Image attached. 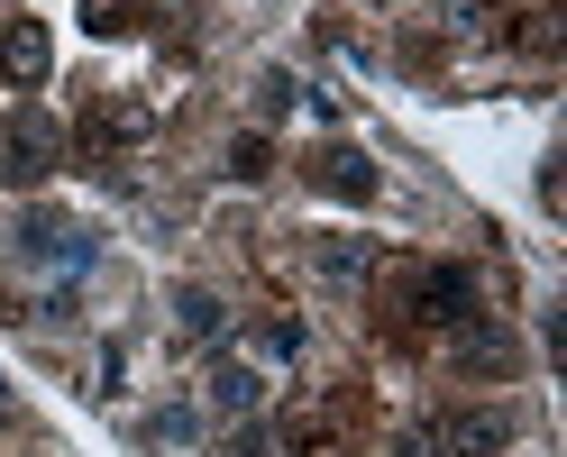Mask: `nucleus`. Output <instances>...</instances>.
I'll list each match as a JSON object with an SVG mask.
<instances>
[{
    "label": "nucleus",
    "mask_w": 567,
    "mask_h": 457,
    "mask_svg": "<svg viewBox=\"0 0 567 457\" xmlns=\"http://www.w3.org/2000/svg\"><path fill=\"white\" fill-rule=\"evenodd\" d=\"M55 165H64V128H55V111H38V101H19V111L0 120V184L38 193Z\"/></svg>",
    "instance_id": "f257e3e1"
},
{
    "label": "nucleus",
    "mask_w": 567,
    "mask_h": 457,
    "mask_svg": "<svg viewBox=\"0 0 567 457\" xmlns=\"http://www.w3.org/2000/svg\"><path fill=\"white\" fill-rule=\"evenodd\" d=\"M137 137H147V111H137V101H92V111H83V137H74V156H83L92 174H120Z\"/></svg>",
    "instance_id": "f03ea898"
},
{
    "label": "nucleus",
    "mask_w": 567,
    "mask_h": 457,
    "mask_svg": "<svg viewBox=\"0 0 567 457\" xmlns=\"http://www.w3.org/2000/svg\"><path fill=\"white\" fill-rule=\"evenodd\" d=\"M412 321H421V330L476 321V274H467V266H421V274H412Z\"/></svg>",
    "instance_id": "7ed1b4c3"
},
{
    "label": "nucleus",
    "mask_w": 567,
    "mask_h": 457,
    "mask_svg": "<svg viewBox=\"0 0 567 457\" xmlns=\"http://www.w3.org/2000/svg\"><path fill=\"white\" fill-rule=\"evenodd\" d=\"M47 74H55L47 19H10V28H0V83H10V92H38Z\"/></svg>",
    "instance_id": "20e7f679"
},
{
    "label": "nucleus",
    "mask_w": 567,
    "mask_h": 457,
    "mask_svg": "<svg viewBox=\"0 0 567 457\" xmlns=\"http://www.w3.org/2000/svg\"><path fill=\"white\" fill-rule=\"evenodd\" d=\"M19 257L28 266H92V238L74 220H55V210H28L19 220Z\"/></svg>",
    "instance_id": "39448f33"
},
{
    "label": "nucleus",
    "mask_w": 567,
    "mask_h": 457,
    "mask_svg": "<svg viewBox=\"0 0 567 457\" xmlns=\"http://www.w3.org/2000/svg\"><path fill=\"white\" fill-rule=\"evenodd\" d=\"M449 357L467 366V375H494V384H504V375L522 366V347H513V330H494V321H457V330H449Z\"/></svg>",
    "instance_id": "423d86ee"
},
{
    "label": "nucleus",
    "mask_w": 567,
    "mask_h": 457,
    "mask_svg": "<svg viewBox=\"0 0 567 457\" xmlns=\"http://www.w3.org/2000/svg\"><path fill=\"white\" fill-rule=\"evenodd\" d=\"M440 448L449 457H504L513 448V412H457V420H440Z\"/></svg>",
    "instance_id": "0eeeda50"
},
{
    "label": "nucleus",
    "mask_w": 567,
    "mask_h": 457,
    "mask_svg": "<svg viewBox=\"0 0 567 457\" xmlns=\"http://www.w3.org/2000/svg\"><path fill=\"white\" fill-rule=\"evenodd\" d=\"M284 457H339V412L330 403H302V412H284Z\"/></svg>",
    "instance_id": "6e6552de"
},
{
    "label": "nucleus",
    "mask_w": 567,
    "mask_h": 457,
    "mask_svg": "<svg viewBox=\"0 0 567 457\" xmlns=\"http://www.w3.org/2000/svg\"><path fill=\"white\" fill-rule=\"evenodd\" d=\"M311 184L339 193V201H375V165L358 147H321V156H311Z\"/></svg>",
    "instance_id": "1a4fd4ad"
},
{
    "label": "nucleus",
    "mask_w": 567,
    "mask_h": 457,
    "mask_svg": "<svg viewBox=\"0 0 567 457\" xmlns=\"http://www.w3.org/2000/svg\"><path fill=\"white\" fill-rule=\"evenodd\" d=\"M174 330H184L193 347H210V339L229 330V311H220V293H202V284H184V293H174Z\"/></svg>",
    "instance_id": "9d476101"
},
{
    "label": "nucleus",
    "mask_w": 567,
    "mask_h": 457,
    "mask_svg": "<svg viewBox=\"0 0 567 457\" xmlns=\"http://www.w3.org/2000/svg\"><path fill=\"white\" fill-rule=\"evenodd\" d=\"M367 266H375L367 238H321V274L330 284H367Z\"/></svg>",
    "instance_id": "9b49d317"
},
{
    "label": "nucleus",
    "mask_w": 567,
    "mask_h": 457,
    "mask_svg": "<svg viewBox=\"0 0 567 457\" xmlns=\"http://www.w3.org/2000/svg\"><path fill=\"white\" fill-rule=\"evenodd\" d=\"M257 394H266L257 366H220L210 375V412H257Z\"/></svg>",
    "instance_id": "f8f14e48"
},
{
    "label": "nucleus",
    "mask_w": 567,
    "mask_h": 457,
    "mask_svg": "<svg viewBox=\"0 0 567 457\" xmlns=\"http://www.w3.org/2000/svg\"><path fill=\"white\" fill-rule=\"evenodd\" d=\"M247 347L284 366V357H302V330H293V321H257V330H247Z\"/></svg>",
    "instance_id": "ddd939ff"
},
{
    "label": "nucleus",
    "mask_w": 567,
    "mask_h": 457,
    "mask_svg": "<svg viewBox=\"0 0 567 457\" xmlns=\"http://www.w3.org/2000/svg\"><path fill=\"white\" fill-rule=\"evenodd\" d=\"M293 92H302L293 74H266V83H257V120H284V111H293Z\"/></svg>",
    "instance_id": "4468645a"
},
{
    "label": "nucleus",
    "mask_w": 567,
    "mask_h": 457,
    "mask_svg": "<svg viewBox=\"0 0 567 457\" xmlns=\"http://www.w3.org/2000/svg\"><path fill=\"white\" fill-rule=\"evenodd\" d=\"M83 28H92V38H120V28H128V0H83Z\"/></svg>",
    "instance_id": "2eb2a0df"
},
{
    "label": "nucleus",
    "mask_w": 567,
    "mask_h": 457,
    "mask_svg": "<svg viewBox=\"0 0 567 457\" xmlns=\"http://www.w3.org/2000/svg\"><path fill=\"white\" fill-rule=\"evenodd\" d=\"M266 165H275V156H266V137H238V147H229V174H238V184H257Z\"/></svg>",
    "instance_id": "dca6fc26"
},
{
    "label": "nucleus",
    "mask_w": 567,
    "mask_h": 457,
    "mask_svg": "<svg viewBox=\"0 0 567 457\" xmlns=\"http://www.w3.org/2000/svg\"><path fill=\"white\" fill-rule=\"evenodd\" d=\"M394 457H449V448H440V420H412V430L394 439Z\"/></svg>",
    "instance_id": "f3484780"
},
{
    "label": "nucleus",
    "mask_w": 567,
    "mask_h": 457,
    "mask_svg": "<svg viewBox=\"0 0 567 457\" xmlns=\"http://www.w3.org/2000/svg\"><path fill=\"white\" fill-rule=\"evenodd\" d=\"M0 420H10V394H0Z\"/></svg>",
    "instance_id": "a211bd4d"
}]
</instances>
